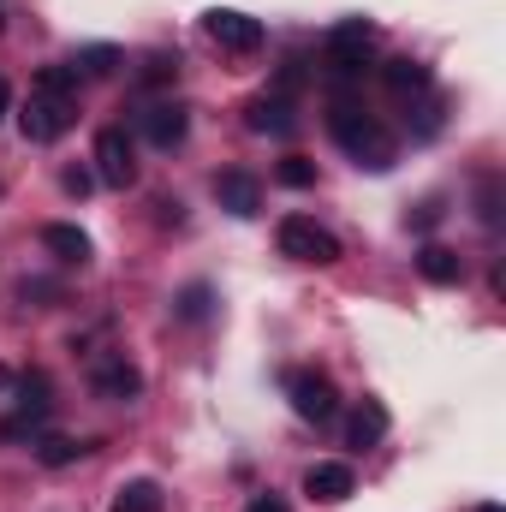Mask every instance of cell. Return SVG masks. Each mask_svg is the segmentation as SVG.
Instances as JSON below:
<instances>
[{
    "mask_svg": "<svg viewBox=\"0 0 506 512\" xmlns=\"http://www.w3.org/2000/svg\"><path fill=\"white\" fill-rule=\"evenodd\" d=\"M328 131H334V143L358 161V167H370V173H387L393 167V137L381 131V120L370 108H358V102H334L328 108Z\"/></svg>",
    "mask_w": 506,
    "mask_h": 512,
    "instance_id": "1",
    "label": "cell"
},
{
    "mask_svg": "<svg viewBox=\"0 0 506 512\" xmlns=\"http://www.w3.org/2000/svg\"><path fill=\"white\" fill-rule=\"evenodd\" d=\"M12 393H18V405L0 417V435H6V441H36V435H48V417H54V387H48V376H42V370H36V376H18Z\"/></svg>",
    "mask_w": 506,
    "mask_h": 512,
    "instance_id": "2",
    "label": "cell"
},
{
    "mask_svg": "<svg viewBox=\"0 0 506 512\" xmlns=\"http://www.w3.org/2000/svg\"><path fill=\"white\" fill-rule=\"evenodd\" d=\"M78 120V96H66V90H36L30 84V102H24V114H18V131H24V143H54V137H66Z\"/></svg>",
    "mask_w": 506,
    "mask_h": 512,
    "instance_id": "3",
    "label": "cell"
},
{
    "mask_svg": "<svg viewBox=\"0 0 506 512\" xmlns=\"http://www.w3.org/2000/svg\"><path fill=\"white\" fill-rule=\"evenodd\" d=\"M370 54H376V24H370V18H346V24H334L328 42H322V60H328L334 78H358V72L370 66Z\"/></svg>",
    "mask_w": 506,
    "mask_h": 512,
    "instance_id": "4",
    "label": "cell"
},
{
    "mask_svg": "<svg viewBox=\"0 0 506 512\" xmlns=\"http://www.w3.org/2000/svg\"><path fill=\"white\" fill-rule=\"evenodd\" d=\"M274 245H280V256H292V262H316V268L340 262V239L328 227H316L310 215H286L274 227Z\"/></svg>",
    "mask_w": 506,
    "mask_h": 512,
    "instance_id": "5",
    "label": "cell"
},
{
    "mask_svg": "<svg viewBox=\"0 0 506 512\" xmlns=\"http://www.w3.org/2000/svg\"><path fill=\"white\" fill-rule=\"evenodd\" d=\"M286 393H292V411L304 423H334L340 417V393H334L328 376H316V370H292L286 376Z\"/></svg>",
    "mask_w": 506,
    "mask_h": 512,
    "instance_id": "6",
    "label": "cell"
},
{
    "mask_svg": "<svg viewBox=\"0 0 506 512\" xmlns=\"http://www.w3.org/2000/svg\"><path fill=\"white\" fill-rule=\"evenodd\" d=\"M96 179L114 185V191H126L131 179H137V149H131L126 126H108L96 137Z\"/></svg>",
    "mask_w": 506,
    "mask_h": 512,
    "instance_id": "7",
    "label": "cell"
},
{
    "mask_svg": "<svg viewBox=\"0 0 506 512\" xmlns=\"http://www.w3.org/2000/svg\"><path fill=\"white\" fill-rule=\"evenodd\" d=\"M203 30H209V42L227 48V54H256V48H262V24H256L251 12H227V6H215V12L203 18Z\"/></svg>",
    "mask_w": 506,
    "mask_h": 512,
    "instance_id": "8",
    "label": "cell"
},
{
    "mask_svg": "<svg viewBox=\"0 0 506 512\" xmlns=\"http://www.w3.org/2000/svg\"><path fill=\"white\" fill-rule=\"evenodd\" d=\"M352 489H358V477H352V465H340V459H322V465H310V471H304V495H310V501H322V507L352 501Z\"/></svg>",
    "mask_w": 506,
    "mask_h": 512,
    "instance_id": "9",
    "label": "cell"
},
{
    "mask_svg": "<svg viewBox=\"0 0 506 512\" xmlns=\"http://www.w3.org/2000/svg\"><path fill=\"white\" fill-rule=\"evenodd\" d=\"M215 203H221L227 215L251 221L256 209H262V185H256V173H245V167H227V173H215Z\"/></svg>",
    "mask_w": 506,
    "mask_h": 512,
    "instance_id": "10",
    "label": "cell"
},
{
    "mask_svg": "<svg viewBox=\"0 0 506 512\" xmlns=\"http://www.w3.org/2000/svg\"><path fill=\"white\" fill-rule=\"evenodd\" d=\"M137 126H143V137H149L155 149H179L185 131H191V114H185L179 102H149V108L137 114Z\"/></svg>",
    "mask_w": 506,
    "mask_h": 512,
    "instance_id": "11",
    "label": "cell"
},
{
    "mask_svg": "<svg viewBox=\"0 0 506 512\" xmlns=\"http://www.w3.org/2000/svg\"><path fill=\"white\" fill-rule=\"evenodd\" d=\"M90 387H96V399H137L143 393V376H137V364H126L120 352H108V358L90 364Z\"/></svg>",
    "mask_w": 506,
    "mask_h": 512,
    "instance_id": "12",
    "label": "cell"
},
{
    "mask_svg": "<svg viewBox=\"0 0 506 512\" xmlns=\"http://www.w3.org/2000/svg\"><path fill=\"white\" fill-rule=\"evenodd\" d=\"M245 126L262 131V137H292V131H298V114H292V102L274 90V96H256L251 108H245Z\"/></svg>",
    "mask_w": 506,
    "mask_h": 512,
    "instance_id": "13",
    "label": "cell"
},
{
    "mask_svg": "<svg viewBox=\"0 0 506 512\" xmlns=\"http://www.w3.org/2000/svg\"><path fill=\"white\" fill-rule=\"evenodd\" d=\"M381 84H387L393 96H423V90H429V66L411 60V54H399V60L381 66Z\"/></svg>",
    "mask_w": 506,
    "mask_h": 512,
    "instance_id": "14",
    "label": "cell"
},
{
    "mask_svg": "<svg viewBox=\"0 0 506 512\" xmlns=\"http://www.w3.org/2000/svg\"><path fill=\"white\" fill-rule=\"evenodd\" d=\"M42 245H48V251L60 256L66 268H84V262H90V239H84L78 227H66V221H54V227H42Z\"/></svg>",
    "mask_w": 506,
    "mask_h": 512,
    "instance_id": "15",
    "label": "cell"
},
{
    "mask_svg": "<svg viewBox=\"0 0 506 512\" xmlns=\"http://www.w3.org/2000/svg\"><path fill=\"white\" fill-rule=\"evenodd\" d=\"M381 435H387V405H381V399H364V405L352 411V423H346V441H352V447H376Z\"/></svg>",
    "mask_w": 506,
    "mask_h": 512,
    "instance_id": "16",
    "label": "cell"
},
{
    "mask_svg": "<svg viewBox=\"0 0 506 512\" xmlns=\"http://www.w3.org/2000/svg\"><path fill=\"white\" fill-rule=\"evenodd\" d=\"M417 274L435 280V286H453V280L465 274V262H459V251H447V245H423V251H417Z\"/></svg>",
    "mask_w": 506,
    "mask_h": 512,
    "instance_id": "17",
    "label": "cell"
},
{
    "mask_svg": "<svg viewBox=\"0 0 506 512\" xmlns=\"http://www.w3.org/2000/svg\"><path fill=\"white\" fill-rule=\"evenodd\" d=\"M78 453H90V447H84V441H72V435H36V459H42V465H54V471H60V465H72Z\"/></svg>",
    "mask_w": 506,
    "mask_h": 512,
    "instance_id": "18",
    "label": "cell"
},
{
    "mask_svg": "<svg viewBox=\"0 0 506 512\" xmlns=\"http://www.w3.org/2000/svg\"><path fill=\"white\" fill-rule=\"evenodd\" d=\"M114 512H161V489H155L149 477H137V483H126V489L114 495Z\"/></svg>",
    "mask_w": 506,
    "mask_h": 512,
    "instance_id": "19",
    "label": "cell"
},
{
    "mask_svg": "<svg viewBox=\"0 0 506 512\" xmlns=\"http://www.w3.org/2000/svg\"><path fill=\"white\" fill-rule=\"evenodd\" d=\"M72 66H78L84 78H108V72L120 66V48H84V54H78Z\"/></svg>",
    "mask_w": 506,
    "mask_h": 512,
    "instance_id": "20",
    "label": "cell"
},
{
    "mask_svg": "<svg viewBox=\"0 0 506 512\" xmlns=\"http://www.w3.org/2000/svg\"><path fill=\"white\" fill-rule=\"evenodd\" d=\"M209 304H215V292H209V286H185L173 310H179L185 322H203V316H209Z\"/></svg>",
    "mask_w": 506,
    "mask_h": 512,
    "instance_id": "21",
    "label": "cell"
},
{
    "mask_svg": "<svg viewBox=\"0 0 506 512\" xmlns=\"http://www.w3.org/2000/svg\"><path fill=\"white\" fill-rule=\"evenodd\" d=\"M36 90H66V96H78V66H42V72H36Z\"/></svg>",
    "mask_w": 506,
    "mask_h": 512,
    "instance_id": "22",
    "label": "cell"
},
{
    "mask_svg": "<svg viewBox=\"0 0 506 512\" xmlns=\"http://www.w3.org/2000/svg\"><path fill=\"white\" fill-rule=\"evenodd\" d=\"M280 185H292V191H304V185H316V167H310L304 155H286V161H280Z\"/></svg>",
    "mask_w": 506,
    "mask_h": 512,
    "instance_id": "23",
    "label": "cell"
},
{
    "mask_svg": "<svg viewBox=\"0 0 506 512\" xmlns=\"http://www.w3.org/2000/svg\"><path fill=\"white\" fill-rule=\"evenodd\" d=\"M179 78V60L173 54H149L143 60V84H173Z\"/></svg>",
    "mask_w": 506,
    "mask_h": 512,
    "instance_id": "24",
    "label": "cell"
},
{
    "mask_svg": "<svg viewBox=\"0 0 506 512\" xmlns=\"http://www.w3.org/2000/svg\"><path fill=\"white\" fill-rule=\"evenodd\" d=\"M18 298H24V304H36V310H48V304H60V286H54V280H24V286H18Z\"/></svg>",
    "mask_w": 506,
    "mask_h": 512,
    "instance_id": "25",
    "label": "cell"
},
{
    "mask_svg": "<svg viewBox=\"0 0 506 512\" xmlns=\"http://www.w3.org/2000/svg\"><path fill=\"white\" fill-rule=\"evenodd\" d=\"M483 221H489V227H495V221H501V191H495V185H489V191H483Z\"/></svg>",
    "mask_w": 506,
    "mask_h": 512,
    "instance_id": "26",
    "label": "cell"
},
{
    "mask_svg": "<svg viewBox=\"0 0 506 512\" xmlns=\"http://www.w3.org/2000/svg\"><path fill=\"white\" fill-rule=\"evenodd\" d=\"M245 512H286V501H280V495H256Z\"/></svg>",
    "mask_w": 506,
    "mask_h": 512,
    "instance_id": "27",
    "label": "cell"
},
{
    "mask_svg": "<svg viewBox=\"0 0 506 512\" xmlns=\"http://www.w3.org/2000/svg\"><path fill=\"white\" fill-rule=\"evenodd\" d=\"M6 108H12V90H6V78H0V120H6Z\"/></svg>",
    "mask_w": 506,
    "mask_h": 512,
    "instance_id": "28",
    "label": "cell"
},
{
    "mask_svg": "<svg viewBox=\"0 0 506 512\" xmlns=\"http://www.w3.org/2000/svg\"><path fill=\"white\" fill-rule=\"evenodd\" d=\"M12 382H18V376H12V370H6V364H0V393H12Z\"/></svg>",
    "mask_w": 506,
    "mask_h": 512,
    "instance_id": "29",
    "label": "cell"
},
{
    "mask_svg": "<svg viewBox=\"0 0 506 512\" xmlns=\"http://www.w3.org/2000/svg\"><path fill=\"white\" fill-rule=\"evenodd\" d=\"M477 512H506V507H501V501H483V507H477Z\"/></svg>",
    "mask_w": 506,
    "mask_h": 512,
    "instance_id": "30",
    "label": "cell"
}]
</instances>
